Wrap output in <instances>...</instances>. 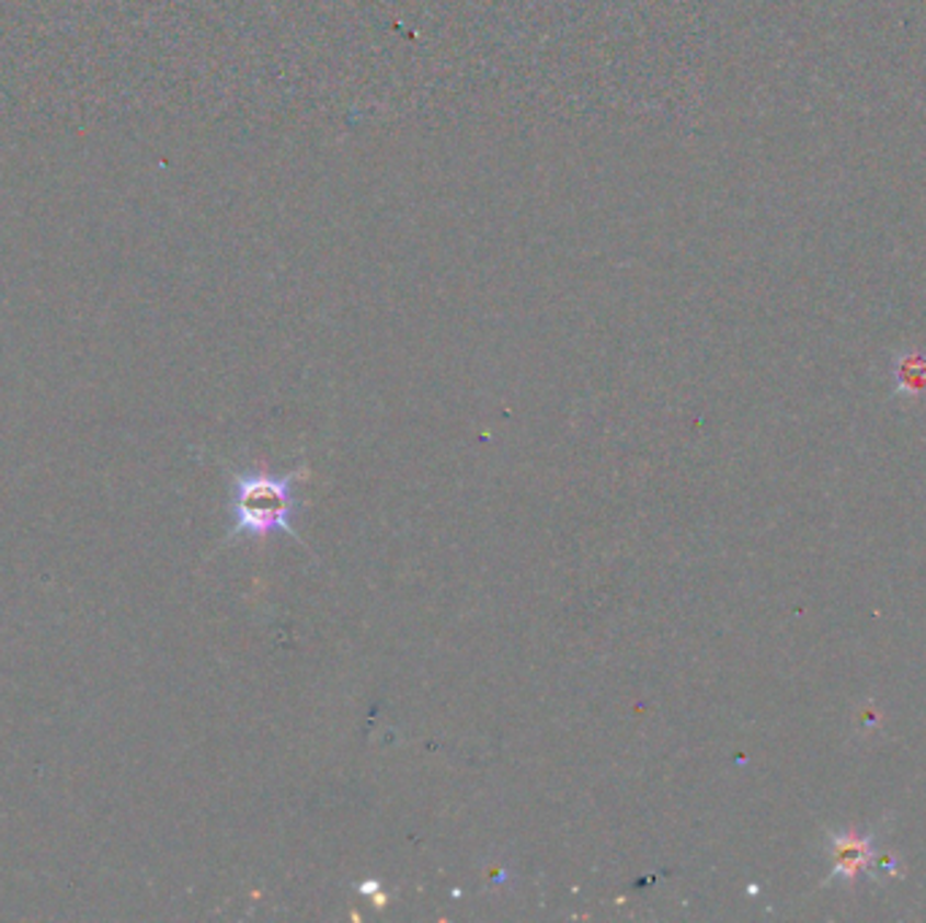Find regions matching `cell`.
Wrapping results in <instances>:
<instances>
[{"mask_svg":"<svg viewBox=\"0 0 926 923\" xmlns=\"http://www.w3.org/2000/svg\"><path fill=\"white\" fill-rule=\"evenodd\" d=\"M293 475H241L233 488V534L268 536L293 534Z\"/></svg>","mask_w":926,"mask_h":923,"instance_id":"1","label":"cell"},{"mask_svg":"<svg viewBox=\"0 0 926 923\" xmlns=\"http://www.w3.org/2000/svg\"><path fill=\"white\" fill-rule=\"evenodd\" d=\"M830 853L834 862L832 880L845 878L854 882L872 864V842L870 836L856 834V832H843L830 836Z\"/></svg>","mask_w":926,"mask_h":923,"instance_id":"2","label":"cell"},{"mask_svg":"<svg viewBox=\"0 0 926 923\" xmlns=\"http://www.w3.org/2000/svg\"><path fill=\"white\" fill-rule=\"evenodd\" d=\"M896 390L905 396L926 394V355L924 352H907L894 363Z\"/></svg>","mask_w":926,"mask_h":923,"instance_id":"3","label":"cell"}]
</instances>
